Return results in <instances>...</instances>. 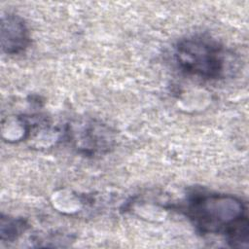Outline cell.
<instances>
[{"mask_svg":"<svg viewBox=\"0 0 249 249\" xmlns=\"http://www.w3.org/2000/svg\"><path fill=\"white\" fill-rule=\"evenodd\" d=\"M196 231L201 234H222L233 248H247L249 221L247 206L235 196L196 192L182 207Z\"/></svg>","mask_w":249,"mask_h":249,"instance_id":"obj_1","label":"cell"},{"mask_svg":"<svg viewBox=\"0 0 249 249\" xmlns=\"http://www.w3.org/2000/svg\"><path fill=\"white\" fill-rule=\"evenodd\" d=\"M174 58L184 73L205 80L224 78L229 68V53L214 39L192 35L175 46Z\"/></svg>","mask_w":249,"mask_h":249,"instance_id":"obj_2","label":"cell"},{"mask_svg":"<svg viewBox=\"0 0 249 249\" xmlns=\"http://www.w3.org/2000/svg\"><path fill=\"white\" fill-rule=\"evenodd\" d=\"M65 135L80 153L87 156L107 153L115 142L114 133L110 127L94 120L67 124Z\"/></svg>","mask_w":249,"mask_h":249,"instance_id":"obj_3","label":"cell"},{"mask_svg":"<svg viewBox=\"0 0 249 249\" xmlns=\"http://www.w3.org/2000/svg\"><path fill=\"white\" fill-rule=\"evenodd\" d=\"M30 43L29 31L23 18L8 13L1 18V47L7 54L23 52Z\"/></svg>","mask_w":249,"mask_h":249,"instance_id":"obj_4","label":"cell"},{"mask_svg":"<svg viewBox=\"0 0 249 249\" xmlns=\"http://www.w3.org/2000/svg\"><path fill=\"white\" fill-rule=\"evenodd\" d=\"M27 229L28 224L23 218L1 215L0 235L2 241L12 242L18 239Z\"/></svg>","mask_w":249,"mask_h":249,"instance_id":"obj_5","label":"cell"}]
</instances>
